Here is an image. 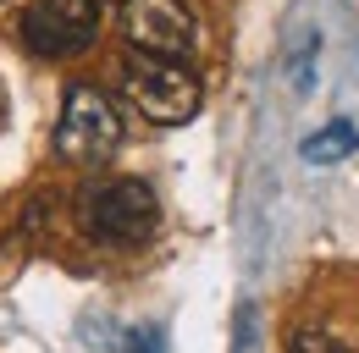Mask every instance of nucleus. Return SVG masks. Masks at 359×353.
Here are the masks:
<instances>
[{"instance_id":"7","label":"nucleus","mask_w":359,"mask_h":353,"mask_svg":"<svg viewBox=\"0 0 359 353\" xmlns=\"http://www.w3.org/2000/svg\"><path fill=\"white\" fill-rule=\"evenodd\" d=\"M128 353H166V337L155 326H138V331H128Z\"/></svg>"},{"instance_id":"5","label":"nucleus","mask_w":359,"mask_h":353,"mask_svg":"<svg viewBox=\"0 0 359 353\" xmlns=\"http://www.w3.org/2000/svg\"><path fill=\"white\" fill-rule=\"evenodd\" d=\"M122 34L133 44V55L155 61H182L194 50V11L188 0H122Z\"/></svg>"},{"instance_id":"2","label":"nucleus","mask_w":359,"mask_h":353,"mask_svg":"<svg viewBox=\"0 0 359 353\" xmlns=\"http://www.w3.org/2000/svg\"><path fill=\"white\" fill-rule=\"evenodd\" d=\"M122 149V111L105 88L72 83L61 99V122H55V155L67 166H105Z\"/></svg>"},{"instance_id":"8","label":"nucleus","mask_w":359,"mask_h":353,"mask_svg":"<svg viewBox=\"0 0 359 353\" xmlns=\"http://www.w3.org/2000/svg\"><path fill=\"white\" fill-rule=\"evenodd\" d=\"M0 127H6V88H0Z\"/></svg>"},{"instance_id":"4","label":"nucleus","mask_w":359,"mask_h":353,"mask_svg":"<svg viewBox=\"0 0 359 353\" xmlns=\"http://www.w3.org/2000/svg\"><path fill=\"white\" fill-rule=\"evenodd\" d=\"M100 34V6L94 0H34L22 11V44L45 61L83 55Z\"/></svg>"},{"instance_id":"1","label":"nucleus","mask_w":359,"mask_h":353,"mask_svg":"<svg viewBox=\"0 0 359 353\" xmlns=\"http://www.w3.org/2000/svg\"><path fill=\"white\" fill-rule=\"evenodd\" d=\"M83 216V232L94 243H111V249H138L155 237L161 226V205L149 193V182L138 176H111V182H94L78 205Z\"/></svg>"},{"instance_id":"6","label":"nucleus","mask_w":359,"mask_h":353,"mask_svg":"<svg viewBox=\"0 0 359 353\" xmlns=\"http://www.w3.org/2000/svg\"><path fill=\"white\" fill-rule=\"evenodd\" d=\"M354 149H359L354 122H332V127L310 132V138L299 144V155H304L310 166H332V160H343V155H354Z\"/></svg>"},{"instance_id":"3","label":"nucleus","mask_w":359,"mask_h":353,"mask_svg":"<svg viewBox=\"0 0 359 353\" xmlns=\"http://www.w3.org/2000/svg\"><path fill=\"white\" fill-rule=\"evenodd\" d=\"M122 94H128V105H133L138 116L155 122V127L194 122V111L205 99L199 78L182 61H155V55H128L122 61Z\"/></svg>"}]
</instances>
